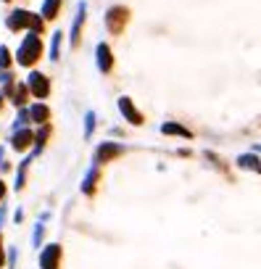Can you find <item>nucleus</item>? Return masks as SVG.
Listing matches in <instances>:
<instances>
[{
    "label": "nucleus",
    "mask_w": 261,
    "mask_h": 269,
    "mask_svg": "<svg viewBox=\"0 0 261 269\" xmlns=\"http://www.w3.org/2000/svg\"><path fill=\"white\" fill-rule=\"evenodd\" d=\"M42 56V40L37 32H29V35L21 40L19 51H16V61L21 63V66H35V63L40 61Z\"/></svg>",
    "instance_id": "obj_1"
},
{
    "label": "nucleus",
    "mask_w": 261,
    "mask_h": 269,
    "mask_svg": "<svg viewBox=\"0 0 261 269\" xmlns=\"http://www.w3.org/2000/svg\"><path fill=\"white\" fill-rule=\"evenodd\" d=\"M127 21H129V8H124V6H114V8L106 11V27H109L111 35H119V32L127 27Z\"/></svg>",
    "instance_id": "obj_2"
},
{
    "label": "nucleus",
    "mask_w": 261,
    "mask_h": 269,
    "mask_svg": "<svg viewBox=\"0 0 261 269\" xmlns=\"http://www.w3.org/2000/svg\"><path fill=\"white\" fill-rule=\"evenodd\" d=\"M27 87H29V92H32L37 101H45L50 95V79L45 74H40V71H32L29 79H27Z\"/></svg>",
    "instance_id": "obj_3"
},
{
    "label": "nucleus",
    "mask_w": 261,
    "mask_h": 269,
    "mask_svg": "<svg viewBox=\"0 0 261 269\" xmlns=\"http://www.w3.org/2000/svg\"><path fill=\"white\" fill-rule=\"evenodd\" d=\"M121 153H124V145H119V142H100L95 151V164H109L111 158H116Z\"/></svg>",
    "instance_id": "obj_4"
},
{
    "label": "nucleus",
    "mask_w": 261,
    "mask_h": 269,
    "mask_svg": "<svg viewBox=\"0 0 261 269\" xmlns=\"http://www.w3.org/2000/svg\"><path fill=\"white\" fill-rule=\"evenodd\" d=\"M32 21H35V13H29V11H13L8 16V29L11 32H19V29H32Z\"/></svg>",
    "instance_id": "obj_5"
},
{
    "label": "nucleus",
    "mask_w": 261,
    "mask_h": 269,
    "mask_svg": "<svg viewBox=\"0 0 261 269\" xmlns=\"http://www.w3.org/2000/svg\"><path fill=\"white\" fill-rule=\"evenodd\" d=\"M58 264H61V246L50 243L40 253V266L42 269H58Z\"/></svg>",
    "instance_id": "obj_6"
},
{
    "label": "nucleus",
    "mask_w": 261,
    "mask_h": 269,
    "mask_svg": "<svg viewBox=\"0 0 261 269\" xmlns=\"http://www.w3.org/2000/svg\"><path fill=\"white\" fill-rule=\"evenodd\" d=\"M95 58H98V69H100L103 74H109V71L114 69V53H111V47L106 45V42H100V45L95 47Z\"/></svg>",
    "instance_id": "obj_7"
},
{
    "label": "nucleus",
    "mask_w": 261,
    "mask_h": 269,
    "mask_svg": "<svg viewBox=\"0 0 261 269\" xmlns=\"http://www.w3.org/2000/svg\"><path fill=\"white\" fill-rule=\"evenodd\" d=\"M85 13H87V6H85V3H80V6H76L74 24H71V47L80 45V35H82V27H85Z\"/></svg>",
    "instance_id": "obj_8"
},
{
    "label": "nucleus",
    "mask_w": 261,
    "mask_h": 269,
    "mask_svg": "<svg viewBox=\"0 0 261 269\" xmlns=\"http://www.w3.org/2000/svg\"><path fill=\"white\" fill-rule=\"evenodd\" d=\"M119 111L124 114V119H127L129 124H143V114L132 106L129 98H119Z\"/></svg>",
    "instance_id": "obj_9"
},
{
    "label": "nucleus",
    "mask_w": 261,
    "mask_h": 269,
    "mask_svg": "<svg viewBox=\"0 0 261 269\" xmlns=\"http://www.w3.org/2000/svg\"><path fill=\"white\" fill-rule=\"evenodd\" d=\"M29 142H35V135L29 132V130H16V132H13V137H11V148L13 151H27Z\"/></svg>",
    "instance_id": "obj_10"
},
{
    "label": "nucleus",
    "mask_w": 261,
    "mask_h": 269,
    "mask_svg": "<svg viewBox=\"0 0 261 269\" xmlns=\"http://www.w3.org/2000/svg\"><path fill=\"white\" fill-rule=\"evenodd\" d=\"M29 119L37 121V124H48V119H50V108L45 106V103H35L32 108H29Z\"/></svg>",
    "instance_id": "obj_11"
},
{
    "label": "nucleus",
    "mask_w": 261,
    "mask_h": 269,
    "mask_svg": "<svg viewBox=\"0 0 261 269\" xmlns=\"http://www.w3.org/2000/svg\"><path fill=\"white\" fill-rule=\"evenodd\" d=\"M61 11V0H45L42 3V19H56Z\"/></svg>",
    "instance_id": "obj_12"
},
{
    "label": "nucleus",
    "mask_w": 261,
    "mask_h": 269,
    "mask_svg": "<svg viewBox=\"0 0 261 269\" xmlns=\"http://www.w3.org/2000/svg\"><path fill=\"white\" fill-rule=\"evenodd\" d=\"M95 182H98V169H90L87 177H85V182H82V193H85V195H93Z\"/></svg>",
    "instance_id": "obj_13"
},
{
    "label": "nucleus",
    "mask_w": 261,
    "mask_h": 269,
    "mask_svg": "<svg viewBox=\"0 0 261 269\" xmlns=\"http://www.w3.org/2000/svg\"><path fill=\"white\" fill-rule=\"evenodd\" d=\"M161 132H164V135H182V137H193V135H190V130H185V127H179V124H172V121L164 124V127H161Z\"/></svg>",
    "instance_id": "obj_14"
},
{
    "label": "nucleus",
    "mask_w": 261,
    "mask_h": 269,
    "mask_svg": "<svg viewBox=\"0 0 261 269\" xmlns=\"http://www.w3.org/2000/svg\"><path fill=\"white\" fill-rule=\"evenodd\" d=\"M238 166H240V169H258L261 164H258V158H256L253 153H245V156L238 158Z\"/></svg>",
    "instance_id": "obj_15"
},
{
    "label": "nucleus",
    "mask_w": 261,
    "mask_h": 269,
    "mask_svg": "<svg viewBox=\"0 0 261 269\" xmlns=\"http://www.w3.org/2000/svg\"><path fill=\"white\" fill-rule=\"evenodd\" d=\"M61 40H64V35L56 32L53 40H50V61H58V56H61Z\"/></svg>",
    "instance_id": "obj_16"
},
{
    "label": "nucleus",
    "mask_w": 261,
    "mask_h": 269,
    "mask_svg": "<svg viewBox=\"0 0 261 269\" xmlns=\"http://www.w3.org/2000/svg\"><path fill=\"white\" fill-rule=\"evenodd\" d=\"M27 92H29L27 85H16V87H13V103H16V106H24V103H27Z\"/></svg>",
    "instance_id": "obj_17"
},
{
    "label": "nucleus",
    "mask_w": 261,
    "mask_h": 269,
    "mask_svg": "<svg viewBox=\"0 0 261 269\" xmlns=\"http://www.w3.org/2000/svg\"><path fill=\"white\" fill-rule=\"evenodd\" d=\"M27 169H29V158H27V161H21V166H19V172H16V190H21V187H24Z\"/></svg>",
    "instance_id": "obj_18"
},
{
    "label": "nucleus",
    "mask_w": 261,
    "mask_h": 269,
    "mask_svg": "<svg viewBox=\"0 0 261 269\" xmlns=\"http://www.w3.org/2000/svg\"><path fill=\"white\" fill-rule=\"evenodd\" d=\"M95 130V114L93 111H87V116H85V137H90Z\"/></svg>",
    "instance_id": "obj_19"
},
{
    "label": "nucleus",
    "mask_w": 261,
    "mask_h": 269,
    "mask_svg": "<svg viewBox=\"0 0 261 269\" xmlns=\"http://www.w3.org/2000/svg\"><path fill=\"white\" fill-rule=\"evenodd\" d=\"M48 135H50V127H48V124H42V130L35 135V142H37V148H42V145H45V140H48Z\"/></svg>",
    "instance_id": "obj_20"
},
{
    "label": "nucleus",
    "mask_w": 261,
    "mask_h": 269,
    "mask_svg": "<svg viewBox=\"0 0 261 269\" xmlns=\"http://www.w3.org/2000/svg\"><path fill=\"white\" fill-rule=\"evenodd\" d=\"M8 66H11V51L3 45L0 47V69H8Z\"/></svg>",
    "instance_id": "obj_21"
},
{
    "label": "nucleus",
    "mask_w": 261,
    "mask_h": 269,
    "mask_svg": "<svg viewBox=\"0 0 261 269\" xmlns=\"http://www.w3.org/2000/svg\"><path fill=\"white\" fill-rule=\"evenodd\" d=\"M29 121V111H19V116H16V124H13V127H16V130H19V127H24Z\"/></svg>",
    "instance_id": "obj_22"
},
{
    "label": "nucleus",
    "mask_w": 261,
    "mask_h": 269,
    "mask_svg": "<svg viewBox=\"0 0 261 269\" xmlns=\"http://www.w3.org/2000/svg\"><path fill=\"white\" fill-rule=\"evenodd\" d=\"M42 232H45V227H42V225H37V227H35V235H32V243H35V246H40V243H42Z\"/></svg>",
    "instance_id": "obj_23"
},
{
    "label": "nucleus",
    "mask_w": 261,
    "mask_h": 269,
    "mask_svg": "<svg viewBox=\"0 0 261 269\" xmlns=\"http://www.w3.org/2000/svg\"><path fill=\"white\" fill-rule=\"evenodd\" d=\"M8 266H11V269L16 266V248H11V253H8Z\"/></svg>",
    "instance_id": "obj_24"
},
{
    "label": "nucleus",
    "mask_w": 261,
    "mask_h": 269,
    "mask_svg": "<svg viewBox=\"0 0 261 269\" xmlns=\"http://www.w3.org/2000/svg\"><path fill=\"white\" fill-rule=\"evenodd\" d=\"M3 198H6V182L0 180V201H3Z\"/></svg>",
    "instance_id": "obj_25"
},
{
    "label": "nucleus",
    "mask_w": 261,
    "mask_h": 269,
    "mask_svg": "<svg viewBox=\"0 0 261 269\" xmlns=\"http://www.w3.org/2000/svg\"><path fill=\"white\" fill-rule=\"evenodd\" d=\"M0 106H3V95H0Z\"/></svg>",
    "instance_id": "obj_26"
},
{
    "label": "nucleus",
    "mask_w": 261,
    "mask_h": 269,
    "mask_svg": "<svg viewBox=\"0 0 261 269\" xmlns=\"http://www.w3.org/2000/svg\"><path fill=\"white\" fill-rule=\"evenodd\" d=\"M0 264H3V253H0Z\"/></svg>",
    "instance_id": "obj_27"
},
{
    "label": "nucleus",
    "mask_w": 261,
    "mask_h": 269,
    "mask_svg": "<svg viewBox=\"0 0 261 269\" xmlns=\"http://www.w3.org/2000/svg\"><path fill=\"white\" fill-rule=\"evenodd\" d=\"M256 172H261V166H258V169H256Z\"/></svg>",
    "instance_id": "obj_28"
},
{
    "label": "nucleus",
    "mask_w": 261,
    "mask_h": 269,
    "mask_svg": "<svg viewBox=\"0 0 261 269\" xmlns=\"http://www.w3.org/2000/svg\"><path fill=\"white\" fill-rule=\"evenodd\" d=\"M0 243H3V237H0Z\"/></svg>",
    "instance_id": "obj_29"
},
{
    "label": "nucleus",
    "mask_w": 261,
    "mask_h": 269,
    "mask_svg": "<svg viewBox=\"0 0 261 269\" xmlns=\"http://www.w3.org/2000/svg\"><path fill=\"white\" fill-rule=\"evenodd\" d=\"M6 3H8V0H6Z\"/></svg>",
    "instance_id": "obj_30"
}]
</instances>
